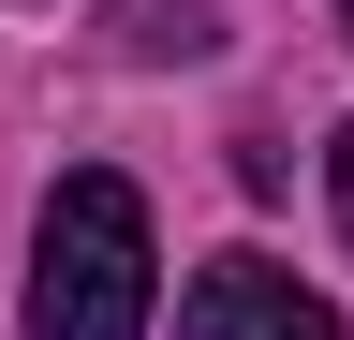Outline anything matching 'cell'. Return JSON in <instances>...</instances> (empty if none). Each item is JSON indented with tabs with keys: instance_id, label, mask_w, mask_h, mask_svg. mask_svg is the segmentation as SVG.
I'll use <instances>...</instances> for the list:
<instances>
[{
	"instance_id": "cell-3",
	"label": "cell",
	"mask_w": 354,
	"mask_h": 340,
	"mask_svg": "<svg viewBox=\"0 0 354 340\" xmlns=\"http://www.w3.org/2000/svg\"><path fill=\"white\" fill-rule=\"evenodd\" d=\"M325 193H339V237H354V118H339V148H325Z\"/></svg>"
},
{
	"instance_id": "cell-4",
	"label": "cell",
	"mask_w": 354,
	"mask_h": 340,
	"mask_svg": "<svg viewBox=\"0 0 354 340\" xmlns=\"http://www.w3.org/2000/svg\"><path fill=\"white\" fill-rule=\"evenodd\" d=\"M339 30H354V0H339Z\"/></svg>"
},
{
	"instance_id": "cell-1",
	"label": "cell",
	"mask_w": 354,
	"mask_h": 340,
	"mask_svg": "<svg viewBox=\"0 0 354 340\" xmlns=\"http://www.w3.org/2000/svg\"><path fill=\"white\" fill-rule=\"evenodd\" d=\"M30 340H148V193H133L118 163H74V178L44 193Z\"/></svg>"
},
{
	"instance_id": "cell-2",
	"label": "cell",
	"mask_w": 354,
	"mask_h": 340,
	"mask_svg": "<svg viewBox=\"0 0 354 340\" xmlns=\"http://www.w3.org/2000/svg\"><path fill=\"white\" fill-rule=\"evenodd\" d=\"M177 340H339V311L295 267H266V251H221V267L177 296Z\"/></svg>"
}]
</instances>
